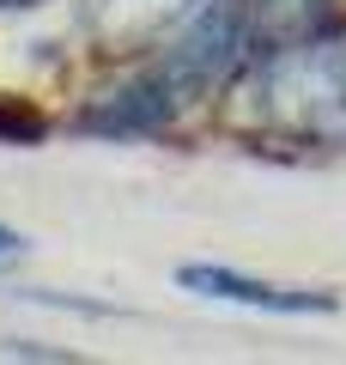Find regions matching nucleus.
Masks as SVG:
<instances>
[{"instance_id": "4", "label": "nucleus", "mask_w": 346, "mask_h": 365, "mask_svg": "<svg viewBox=\"0 0 346 365\" xmlns=\"http://www.w3.org/2000/svg\"><path fill=\"white\" fill-rule=\"evenodd\" d=\"M13 6H37V0H0V13H13Z\"/></svg>"}, {"instance_id": "3", "label": "nucleus", "mask_w": 346, "mask_h": 365, "mask_svg": "<svg viewBox=\"0 0 346 365\" xmlns=\"http://www.w3.org/2000/svg\"><path fill=\"white\" fill-rule=\"evenodd\" d=\"M19 250V232H6V225H0V256H13Z\"/></svg>"}, {"instance_id": "2", "label": "nucleus", "mask_w": 346, "mask_h": 365, "mask_svg": "<svg viewBox=\"0 0 346 365\" xmlns=\"http://www.w3.org/2000/svg\"><path fill=\"white\" fill-rule=\"evenodd\" d=\"M177 287L201 292V299L249 304V311H268V317H328V311H340V299L322 292V287H280V280H256L243 268H213V262H182Z\"/></svg>"}, {"instance_id": "1", "label": "nucleus", "mask_w": 346, "mask_h": 365, "mask_svg": "<svg viewBox=\"0 0 346 365\" xmlns=\"http://www.w3.org/2000/svg\"><path fill=\"white\" fill-rule=\"evenodd\" d=\"M243 43H249V0H206L201 13L189 19V31L164 49V61L146 67L134 86H122L103 110H91L85 128H98V134H140V128L170 122L177 110H189L201 91H213L219 79L237 67Z\"/></svg>"}]
</instances>
